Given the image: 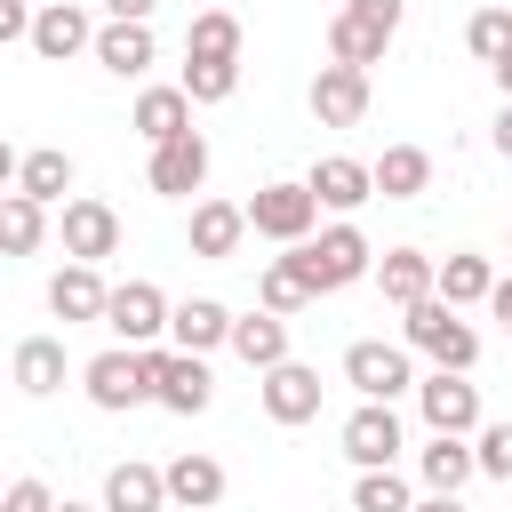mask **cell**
<instances>
[{
  "label": "cell",
  "mask_w": 512,
  "mask_h": 512,
  "mask_svg": "<svg viewBox=\"0 0 512 512\" xmlns=\"http://www.w3.org/2000/svg\"><path fill=\"white\" fill-rule=\"evenodd\" d=\"M168 416H200L208 400H216V376H208V360L200 352H160V392H152Z\"/></svg>",
  "instance_id": "e0dca14e"
},
{
  "label": "cell",
  "mask_w": 512,
  "mask_h": 512,
  "mask_svg": "<svg viewBox=\"0 0 512 512\" xmlns=\"http://www.w3.org/2000/svg\"><path fill=\"white\" fill-rule=\"evenodd\" d=\"M472 448H480V472L488 480H512V424H480Z\"/></svg>",
  "instance_id": "8d00e7d4"
},
{
  "label": "cell",
  "mask_w": 512,
  "mask_h": 512,
  "mask_svg": "<svg viewBox=\"0 0 512 512\" xmlns=\"http://www.w3.org/2000/svg\"><path fill=\"white\" fill-rule=\"evenodd\" d=\"M232 352L264 376V368H280L288 360V320L280 312H248V320H232Z\"/></svg>",
  "instance_id": "4316f807"
},
{
  "label": "cell",
  "mask_w": 512,
  "mask_h": 512,
  "mask_svg": "<svg viewBox=\"0 0 512 512\" xmlns=\"http://www.w3.org/2000/svg\"><path fill=\"white\" fill-rule=\"evenodd\" d=\"M416 416H424L432 432L472 440V432H480V384H472V376H456V368H432V376L416 384Z\"/></svg>",
  "instance_id": "52a82bcc"
},
{
  "label": "cell",
  "mask_w": 512,
  "mask_h": 512,
  "mask_svg": "<svg viewBox=\"0 0 512 512\" xmlns=\"http://www.w3.org/2000/svg\"><path fill=\"white\" fill-rule=\"evenodd\" d=\"M496 296V272H488V256H440V304H488Z\"/></svg>",
  "instance_id": "f546056e"
},
{
  "label": "cell",
  "mask_w": 512,
  "mask_h": 512,
  "mask_svg": "<svg viewBox=\"0 0 512 512\" xmlns=\"http://www.w3.org/2000/svg\"><path fill=\"white\" fill-rule=\"evenodd\" d=\"M376 288H384V304H424V296H440V264L424 256V248H384V264H376Z\"/></svg>",
  "instance_id": "ac0fdd59"
},
{
  "label": "cell",
  "mask_w": 512,
  "mask_h": 512,
  "mask_svg": "<svg viewBox=\"0 0 512 512\" xmlns=\"http://www.w3.org/2000/svg\"><path fill=\"white\" fill-rule=\"evenodd\" d=\"M168 336H176V352H216V344H232V312L216 304V296H184L176 304V320H168Z\"/></svg>",
  "instance_id": "44dd1931"
},
{
  "label": "cell",
  "mask_w": 512,
  "mask_h": 512,
  "mask_svg": "<svg viewBox=\"0 0 512 512\" xmlns=\"http://www.w3.org/2000/svg\"><path fill=\"white\" fill-rule=\"evenodd\" d=\"M368 168H376V192L384 200H416L432 184V152L424 144H384V160H368Z\"/></svg>",
  "instance_id": "484cf974"
},
{
  "label": "cell",
  "mask_w": 512,
  "mask_h": 512,
  "mask_svg": "<svg viewBox=\"0 0 512 512\" xmlns=\"http://www.w3.org/2000/svg\"><path fill=\"white\" fill-rule=\"evenodd\" d=\"M488 312H496V320H504V328H512V272H504V280H496V296H488Z\"/></svg>",
  "instance_id": "ab89813d"
},
{
  "label": "cell",
  "mask_w": 512,
  "mask_h": 512,
  "mask_svg": "<svg viewBox=\"0 0 512 512\" xmlns=\"http://www.w3.org/2000/svg\"><path fill=\"white\" fill-rule=\"evenodd\" d=\"M8 368H16V392H24V400H48V392L64 384V336H24Z\"/></svg>",
  "instance_id": "cb8c5ba5"
},
{
  "label": "cell",
  "mask_w": 512,
  "mask_h": 512,
  "mask_svg": "<svg viewBox=\"0 0 512 512\" xmlns=\"http://www.w3.org/2000/svg\"><path fill=\"white\" fill-rule=\"evenodd\" d=\"M312 192H320V208H336V216H352L360 200H376V168L368 160H352V152H328V160H312V176H304Z\"/></svg>",
  "instance_id": "2e32d148"
},
{
  "label": "cell",
  "mask_w": 512,
  "mask_h": 512,
  "mask_svg": "<svg viewBox=\"0 0 512 512\" xmlns=\"http://www.w3.org/2000/svg\"><path fill=\"white\" fill-rule=\"evenodd\" d=\"M312 224H320V192L312 184H256L248 192V232H264L280 248H304Z\"/></svg>",
  "instance_id": "5b68a950"
},
{
  "label": "cell",
  "mask_w": 512,
  "mask_h": 512,
  "mask_svg": "<svg viewBox=\"0 0 512 512\" xmlns=\"http://www.w3.org/2000/svg\"><path fill=\"white\" fill-rule=\"evenodd\" d=\"M152 24H104L96 32V64L112 72V80H136V72H152Z\"/></svg>",
  "instance_id": "603a6c76"
},
{
  "label": "cell",
  "mask_w": 512,
  "mask_h": 512,
  "mask_svg": "<svg viewBox=\"0 0 512 512\" xmlns=\"http://www.w3.org/2000/svg\"><path fill=\"white\" fill-rule=\"evenodd\" d=\"M344 456L360 464V472H384V464H400V448H408V432H400V416H392V400H360L352 416H344Z\"/></svg>",
  "instance_id": "ba28073f"
},
{
  "label": "cell",
  "mask_w": 512,
  "mask_h": 512,
  "mask_svg": "<svg viewBox=\"0 0 512 512\" xmlns=\"http://www.w3.org/2000/svg\"><path fill=\"white\" fill-rule=\"evenodd\" d=\"M240 240H248V200H200L192 208V256L224 264Z\"/></svg>",
  "instance_id": "ffe728a7"
},
{
  "label": "cell",
  "mask_w": 512,
  "mask_h": 512,
  "mask_svg": "<svg viewBox=\"0 0 512 512\" xmlns=\"http://www.w3.org/2000/svg\"><path fill=\"white\" fill-rule=\"evenodd\" d=\"M320 368H304V360H280V368H264V416L272 424H312L320 416Z\"/></svg>",
  "instance_id": "7c38bea8"
},
{
  "label": "cell",
  "mask_w": 512,
  "mask_h": 512,
  "mask_svg": "<svg viewBox=\"0 0 512 512\" xmlns=\"http://www.w3.org/2000/svg\"><path fill=\"white\" fill-rule=\"evenodd\" d=\"M344 384H352L360 400H400V392H416L424 376L408 368V344L360 336V344H344Z\"/></svg>",
  "instance_id": "8992f818"
},
{
  "label": "cell",
  "mask_w": 512,
  "mask_h": 512,
  "mask_svg": "<svg viewBox=\"0 0 512 512\" xmlns=\"http://www.w3.org/2000/svg\"><path fill=\"white\" fill-rule=\"evenodd\" d=\"M464 48H472L480 64H496V56L512 48V8H480V16L464 24Z\"/></svg>",
  "instance_id": "d590c367"
},
{
  "label": "cell",
  "mask_w": 512,
  "mask_h": 512,
  "mask_svg": "<svg viewBox=\"0 0 512 512\" xmlns=\"http://www.w3.org/2000/svg\"><path fill=\"white\" fill-rule=\"evenodd\" d=\"M488 72H496V88H504V104H512V48H504V56L488 64Z\"/></svg>",
  "instance_id": "b9f144b4"
},
{
  "label": "cell",
  "mask_w": 512,
  "mask_h": 512,
  "mask_svg": "<svg viewBox=\"0 0 512 512\" xmlns=\"http://www.w3.org/2000/svg\"><path fill=\"white\" fill-rule=\"evenodd\" d=\"M152 8H160V0H104L112 24H152Z\"/></svg>",
  "instance_id": "f35d334b"
},
{
  "label": "cell",
  "mask_w": 512,
  "mask_h": 512,
  "mask_svg": "<svg viewBox=\"0 0 512 512\" xmlns=\"http://www.w3.org/2000/svg\"><path fill=\"white\" fill-rule=\"evenodd\" d=\"M56 240H64L72 264H104V256H120V216H112L104 200H64Z\"/></svg>",
  "instance_id": "9c48e42d"
},
{
  "label": "cell",
  "mask_w": 512,
  "mask_h": 512,
  "mask_svg": "<svg viewBox=\"0 0 512 512\" xmlns=\"http://www.w3.org/2000/svg\"><path fill=\"white\" fill-rule=\"evenodd\" d=\"M200 184H208V136H200V128H184V136L152 144V192L184 200V192H200Z\"/></svg>",
  "instance_id": "5bb4252c"
},
{
  "label": "cell",
  "mask_w": 512,
  "mask_h": 512,
  "mask_svg": "<svg viewBox=\"0 0 512 512\" xmlns=\"http://www.w3.org/2000/svg\"><path fill=\"white\" fill-rule=\"evenodd\" d=\"M184 56H224V64H240V16L200 8V16H192V32H184Z\"/></svg>",
  "instance_id": "1f68e13d"
},
{
  "label": "cell",
  "mask_w": 512,
  "mask_h": 512,
  "mask_svg": "<svg viewBox=\"0 0 512 512\" xmlns=\"http://www.w3.org/2000/svg\"><path fill=\"white\" fill-rule=\"evenodd\" d=\"M56 512H88V504H72V496H64V504H56Z\"/></svg>",
  "instance_id": "ee69618b"
},
{
  "label": "cell",
  "mask_w": 512,
  "mask_h": 512,
  "mask_svg": "<svg viewBox=\"0 0 512 512\" xmlns=\"http://www.w3.org/2000/svg\"><path fill=\"white\" fill-rule=\"evenodd\" d=\"M168 320H176V304H168L152 280H120V288H112V312H104V328H112L120 344H136V352H144V344H152Z\"/></svg>",
  "instance_id": "30bf717a"
},
{
  "label": "cell",
  "mask_w": 512,
  "mask_h": 512,
  "mask_svg": "<svg viewBox=\"0 0 512 512\" xmlns=\"http://www.w3.org/2000/svg\"><path fill=\"white\" fill-rule=\"evenodd\" d=\"M352 512H416V488L384 464V472H360L352 480Z\"/></svg>",
  "instance_id": "e575fe53"
},
{
  "label": "cell",
  "mask_w": 512,
  "mask_h": 512,
  "mask_svg": "<svg viewBox=\"0 0 512 512\" xmlns=\"http://www.w3.org/2000/svg\"><path fill=\"white\" fill-rule=\"evenodd\" d=\"M48 312H56L64 328H80V320H104V312H112V288L96 280V264H64V272L48 280Z\"/></svg>",
  "instance_id": "d6986e66"
},
{
  "label": "cell",
  "mask_w": 512,
  "mask_h": 512,
  "mask_svg": "<svg viewBox=\"0 0 512 512\" xmlns=\"http://www.w3.org/2000/svg\"><path fill=\"white\" fill-rule=\"evenodd\" d=\"M400 344H408V352H424L432 368H456V376H472V360H480L472 320H464L456 304H440V296H424V304H408V312H400Z\"/></svg>",
  "instance_id": "6da1fadb"
},
{
  "label": "cell",
  "mask_w": 512,
  "mask_h": 512,
  "mask_svg": "<svg viewBox=\"0 0 512 512\" xmlns=\"http://www.w3.org/2000/svg\"><path fill=\"white\" fill-rule=\"evenodd\" d=\"M400 16H408V0H344L328 24V64H352V72L384 64V48L400 40Z\"/></svg>",
  "instance_id": "7a4b0ae2"
},
{
  "label": "cell",
  "mask_w": 512,
  "mask_h": 512,
  "mask_svg": "<svg viewBox=\"0 0 512 512\" xmlns=\"http://www.w3.org/2000/svg\"><path fill=\"white\" fill-rule=\"evenodd\" d=\"M192 128V96L184 88H144L136 96V136L144 144H168V136H184Z\"/></svg>",
  "instance_id": "83f0119b"
},
{
  "label": "cell",
  "mask_w": 512,
  "mask_h": 512,
  "mask_svg": "<svg viewBox=\"0 0 512 512\" xmlns=\"http://www.w3.org/2000/svg\"><path fill=\"white\" fill-rule=\"evenodd\" d=\"M0 512H56V496H48L40 480H8V496H0Z\"/></svg>",
  "instance_id": "74e56055"
},
{
  "label": "cell",
  "mask_w": 512,
  "mask_h": 512,
  "mask_svg": "<svg viewBox=\"0 0 512 512\" xmlns=\"http://www.w3.org/2000/svg\"><path fill=\"white\" fill-rule=\"evenodd\" d=\"M288 256L304 264L312 296H336V288H352V280H368V272H376V248H368V232H360V224H328L320 240H304V248H288Z\"/></svg>",
  "instance_id": "277c9868"
},
{
  "label": "cell",
  "mask_w": 512,
  "mask_h": 512,
  "mask_svg": "<svg viewBox=\"0 0 512 512\" xmlns=\"http://www.w3.org/2000/svg\"><path fill=\"white\" fill-rule=\"evenodd\" d=\"M16 192H24V200H40V208H48V200H64V192H72V152H56V144L24 152V160H16Z\"/></svg>",
  "instance_id": "f1b7e54d"
},
{
  "label": "cell",
  "mask_w": 512,
  "mask_h": 512,
  "mask_svg": "<svg viewBox=\"0 0 512 512\" xmlns=\"http://www.w3.org/2000/svg\"><path fill=\"white\" fill-rule=\"evenodd\" d=\"M192 104H224L232 88H240V64H224V56H184V80H176Z\"/></svg>",
  "instance_id": "d6a6232c"
},
{
  "label": "cell",
  "mask_w": 512,
  "mask_h": 512,
  "mask_svg": "<svg viewBox=\"0 0 512 512\" xmlns=\"http://www.w3.org/2000/svg\"><path fill=\"white\" fill-rule=\"evenodd\" d=\"M168 472V504H184V512H208V504H224V464L216 456H176V464H160Z\"/></svg>",
  "instance_id": "7402d4cb"
},
{
  "label": "cell",
  "mask_w": 512,
  "mask_h": 512,
  "mask_svg": "<svg viewBox=\"0 0 512 512\" xmlns=\"http://www.w3.org/2000/svg\"><path fill=\"white\" fill-rule=\"evenodd\" d=\"M40 232H48V208L24 200V192H8V200H0V240H8V256H32Z\"/></svg>",
  "instance_id": "836d02e7"
},
{
  "label": "cell",
  "mask_w": 512,
  "mask_h": 512,
  "mask_svg": "<svg viewBox=\"0 0 512 512\" xmlns=\"http://www.w3.org/2000/svg\"><path fill=\"white\" fill-rule=\"evenodd\" d=\"M256 296H264V312H280V320H288V312H304V304H312V280H304V264H296V256H272V264H264V280H256Z\"/></svg>",
  "instance_id": "4dcf8cb0"
},
{
  "label": "cell",
  "mask_w": 512,
  "mask_h": 512,
  "mask_svg": "<svg viewBox=\"0 0 512 512\" xmlns=\"http://www.w3.org/2000/svg\"><path fill=\"white\" fill-rule=\"evenodd\" d=\"M496 152H504V160H512V104H504V112H496Z\"/></svg>",
  "instance_id": "60d3db41"
},
{
  "label": "cell",
  "mask_w": 512,
  "mask_h": 512,
  "mask_svg": "<svg viewBox=\"0 0 512 512\" xmlns=\"http://www.w3.org/2000/svg\"><path fill=\"white\" fill-rule=\"evenodd\" d=\"M312 120H320V128H360V120H368V72L320 64V72H312Z\"/></svg>",
  "instance_id": "8fae6325"
},
{
  "label": "cell",
  "mask_w": 512,
  "mask_h": 512,
  "mask_svg": "<svg viewBox=\"0 0 512 512\" xmlns=\"http://www.w3.org/2000/svg\"><path fill=\"white\" fill-rule=\"evenodd\" d=\"M416 512H464V496H416Z\"/></svg>",
  "instance_id": "7bdbcfd3"
},
{
  "label": "cell",
  "mask_w": 512,
  "mask_h": 512,
  "mask_svg": "<svg viewBox=\"0 0 512 512\" xmlns=\"http://www.w3.org/2000/svg\"><path fill=\"white\" fill-rule=\"evenodd\" d=\"M472 472H480V448L456 440V432H432V440L416 448V480H424V496H464Z\"/></svg>",
  "instance_id": "9a60e30c"
},
{
  "label": "cell",
  "mask_w": 512,
  "mask_h": 512,
  "mask_svg": "<svg viewBox=\"0 0 512 512\" xmlns=\"http://www.w3.org/2000/svg\"><path fill=\"white\" fill-rule=\"evenodd\" d=\"M160 504H168V472H152V464L104 472V512H160Z\"/></svg>",
  "instance_id": "d4e9b609"
},
{
  "label": "cell",
  "mask_w": 512,
  "mask_h": 512,
  "mask_svg": "<svg viewBox=\"0 0 512 512\" xmlns=\"http://www.w3.org/2000/svg\"><path fill=\"white\" fill-rule=\"evenodd\" d=\"M80 384H88V400L104 408V416H120V408H136V400H152L160 392V344H120V352H96L88 368H80Z\"/></svg>",
  "instance_id": "3957f363"
},
{
  "label": "cell",
  "mask_w": 512,
  "mask_h": 512,
  "mask_svg": "<svg viewBox=\"0 0 512 512\" xmlns=\"http://www.w3.org/2000/svg\"><path fill=\"white\" fill-rule=\"evenodd\" d=\"M32 56H48V64H64V56H80V48H96V24H88V8L80 0H48L40 16H32V40H24Z\"/></svg>",
  "instance_id": "4fadbf2b"
}]
</instances>
